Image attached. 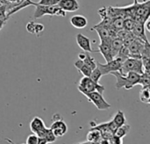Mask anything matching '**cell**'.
<instances>
[{
	"label": "cell",
	"instance_id": "f546056e",
	"mask_svg": "<svg viewBox=\"0 0 150 144\" xmlns=\"http://www.w3.org/2000/svg\"><path fill=\"white\" fill-rule=\"evenodd\" d=\"M99 138L100 137V134H99V131H94L93 132V130H91L90 133H89V135H88V136H87V138H88V140L89 141H93V139H95V138Z\"/></svg>",
	"mask_w": 150,
	"mask_h": 144
},
{
	"label": "cell",
	"instance_id": "5bb4252c",
	"mask_svg": "<svg viewBox=\"0 0 150 144\" xmlns=\"http://www.w3.org/2000/svg\"><path fill=\"white\" fill-rule=\"evenodd\" d=\"M70 24L77 29H82L87 26L88 25V19L86 17H84L83 15H74L70 18Z\"/></svg>",
	"mask_w": 150,
	"mask_h": 144
},
{
	"label": "cell",
	"instance_id": "d6a6232c",
	"mask_svg": "<svg viewBox=\"0 0 150 144\" xmlns=\"http://www.w3.org/2000/svg\"><path fill=\"white\" fill-rule=\"evenodd\" d=\"M12 143V144H14V143ZM22 144H25V143H22Z\"/></svg>",
	"mask_w": 150,
	"mask_h": 144
},
{
	"label": "cell",
	"instance_id": "277c9868",
	"mask_svg": "<svg viewBox=\"0 0 150 144\" xmlns=\"http://www.w3.org/2000/svg\"><path fill=\"white\" fill-rule=\"evenodd\" d=\"M77 89L81 93L91 92H98L100 93H103L105 92V86L100 84L99 83L94 82L90 77H83V78H81Z\"/></svg>",
	"mask_w": 150,
	"mask_h": 144
},
{
	"label": "cell",
	"instance_id": "f1b7e54d",
	"mask_svg": "<svg viewBox=\"0 0 150 144\" xmlns=\"http://www.w3.org/2000/svg\"><path fill=\"white\" fill-rule=\"evenodd\" d=\"M44 26L43 25H41V24H40V23H36L35 24V28H34V34H36V35H40L43 31H44Z\"/></svg>",
	"mask_w": 150,
	"mask_h": 144
},
{
	"label": "cell",
	"instance_id": "52a82bcc",
	"mask_svg": "<svg viewBox=\"0 0 150 144\" xmlns=\"http://www.w3.org/2000/svg\"><path fill=\"white\" fill-rule=\"evenodd\" d=\"M49 128L53 131V133L56 138L57 137H62L68 131V126L63 121L62 119L54 120Z\"/></svg>",
	"mask_w": 150,
	"mask_h": 144
},
{
	"label": "cell",
	"instance_id": "8fae6325",
	"mask_svg": "<svg viewBox=\"0 0 150 144\" xmlns=\"http://www.w3.org/2000/svg\"><path fill=\"white\" fill-rule=\"evenodd\" d=\"M131 33L135 38H138L143 40L144 42H149V40L147 38L146 32H145V26L143 22H135V25L133 30L131 31Z\"/></svg>",
	"mask_w": 150,
	"mask_h": 144
},
{
	"label": "cell",
	"instance_id": "7a4b0ae2",
	"mask_svg": "<svg viewBox=\"0 0 150 144\" xmlns=\"http://www.w3.org/2000/svg\"><path fill=\"white\" fill-rule=\"evenodd\" d=\"M35 10L33 12V18L34 19H38L42 18L45 15H50V16H66V11L62 10L58 5L54 6H45V5H40L36 3L34 4Z\"/></svg>",
	"mask_w": 150,
	"mask_h": 144
},
{
	"label": "cell",
	"instance_id": "cb8c5ba5",
	"mask_svg": "<svg viewBox=\"0 0 150 144\" xmlns=\"http://www.w3.org/2000/svg\"><path fill=\"white\" fill-rule=\"evenodd\" d=\"M102 77H103V76H102V74H101V72H100V70H98V67H96L94 70H92L91 74V76H90V77H91L94 82H96V83H99V80L101 79Z\"/></svg>",
	"mask_w": 150,
	"mask_h": 144
},
{
	"label": "cell",
	"instance_id": "1f68e13d",
	"mask_svg": "<svg viewBox=\"0 0 150 144\" xmlns=\"http://www.w3.org/2000/svg\"><path fill=\"white\" fill-rule=\"evenodd\" d=\"M5 23H6L5 21H4V20H1V19H0V30L3 28V26H4V24H5Z\"/></svg>",
	"mask_w": 150,
	"mask_h": 144
},
{
	"label": "cell",
	"instance_id": "484cf974",
	"mask_svg": "<svg viewBox=\"0 0 150 144\" xmlns=\"http://www.w3.org/2000/svg\"><path fill=\"white\" fill-rule=\"evenodd\" d=\"M0 19L4 21H7L8 17H7V9L5 5H0Z\"/></svg>",
	"mask_w": 150,
	"mask_h": 144
},
{
	"label": "cell",
	"instance_id": "8992f818",
	"mask_svg": "<svg viewBox=\"0 0 150 144\" xmlns=\"http://www.w3.org/2000/svg\"><path fill=\"white\" fill-rule=\"evenodd\" d=\"M122 61L119 58L112 59V61L103 64L98 62H97V67L100 70L102 76H105L107 74H111L113 71H119L121 68Z\"/></svg>",
	"mask_w": 150,
	"mask_h": 144
},
{
	"label": "cell",
	"instance_id": "30bf717a",
	"mask_svg": "<svg viewBox=\"0 0 150 144\" xmlns=\"http://www.w3.org/2000/svg\"><path fill=\"white\" fill-rule=\"evenodd\" d=\"M57 5L66 12L76 11L80 7L77 0H60Z\"/></svg>",
	"mask_w": 150,
	"mask_h": 144
},
{
	"label": "cell",
	"instance_id": "9a60e30c",
	"mask_svg": "<svg viewBox=\"0 0 150 144\" xmlns=\"http://www.w3.org/2000/svg\"><path fill=\"white\" fill-rule=\"evenodd\" d=\"M75 67L79 70L80 73H82L83 75V77H90L91 74V71L92 70L87 66L82 60H77L75 62Z\"/></svg>",
	"mask_w": 150,
	"mask_h": 144
},
{
	"label": "cell",
	"instance_id": "603a6c76",
	"mask_svg": "<svg viewBox=\"0 0 150 144\" xmlns=\"http://www.w3.org/2000/svg\"><path fill=\"white\" fill-rule=\"evenodd\" d=\"M135 25V21L132 18H126L124 19V24H123V28L131 32Z\"/></svg>",
	"mask_w": 150,
	"mask_h": 144
},
{
	"label": "cell",
	"instance_id": "5b68a950",
	"mask_svg": "<svg viewBox=\"0 0 150 144\" xmlns=\"http://www.w3.org/2000/svg\"><path fill=\"white\" fill-rule=\"evenodd\" d=\"M90 102H91L98 110L105 111L111 108V105L103 97V93L98 92H84L83 93Z\"/></svg>",
	"mask_w": 150,
	"mask_h": 144
},
{
	"label": "cell",
	"instance_id": "44dd1931",
	"mask_svg": "<svg viewBox=\"0 0 150 144\" xmlns=\"http://www.w3.org/2000/svg\"><path fill=\"white\" fill-rule=\"evenodd\" d=\"M149 82H150V75L149 72H143L142 74H141V77L139 80L138 84H140L142 88L145 87H149Z\"/></svg>",
	"mask_w": 150,
	"mask_h": 144
},
{
	"label": "cell",
	"instance_id": "4fadbf2b",
	"mask_svg": "<svg viewBox=\"0 0 150 144\" xmlns=\"http://www.w3.org/2000/svg\"><path fill=\"white\" fill-rule=\"evenodd\" d=\"M46 128L45 123L40 117H34L30 122V129L37 136Z\"/></svg>",
	"mask_w": 150,
	"mask_h": 144
},
{
	"label": "cell",
	"instance_id": "ba28073f",
	"mask_svg": "<svg viewBox=\"0 0 150 144\" xmlns=\"http://www.w3.org/2000/svg\"><path fill=\"white\" fill-rule=\"evenodd\" d=\"M144 43H146V42H144L143 40H142L138 38H135L134 40V41L128 46L129 57L141 59V52L144 46Z\"/></svg>",
	"mask_w": 150,
	"mask_h": 144
},
{
	"label": "cell",
	"instance_id": "83f0119b",
	"mask_svg": "<svg viewBox=\"0 0 150 144\" xmlns=\"http://www.w3.org/2000/svg\"><path fill=\"white\" fill-rule=\"evenodd\" d=\"M35 24H36V23H35V22H33V21H30V22H28V23L26 24V26H25L26 31H27L28 33H32V34H34Z\"/></svg>",
	"mask_w": 150,
	"mask_h": 144
},
{
	"label": "cell",
	"instance_id": "4dcf8cb0",
	"mask_svg": "<svg viewBox=\"0 0 150 144\" xmlns=\"http://www.w3.org/2000/svg\"><path fill=\"white\" fill-rule=\"evenodd\" d=\"M37 144H48L47 140L45 138H42V137H38V143Z\"/></svg>",
	"mask_w": 150,
	"mask_h": 144
},
{
	"label": "cell",
	"instance_id": "3957f363",
	"mask_svg": "<svg viewBox=\"0 0 150 144\" xmlns=\"http://www.w3.org/2000/svg\"><path fill=\"white\" fill-rule=\"evenodd\" d=\"M136 72L139 74H142L144 72L143 64L141 59L128 57L121 64V68L119 72L122 75H126L128 72Z\"/></svg>",
	"mask_w": 150,
	"mask_h": 144
},
{
	"label": "cell",
	"instance_id": "7402d4cb",
	"mask_svg": "<svg viewBox=\"0 0 150 144\" xmlns=\"http://www.w3.org/2000/svg\"><path fill=\"white\" fill-rule=\"evenodd\" d=\"M83 62L87 66H89L91 70H94V69L97 67V62H96L95 59L90 55L89 52L86 53V56H85V58L83 60Z\"/></svg>",
	"mask_w": 150,
	"mask_h": 144
},
{
	"label": "cell",
	"instance_id": "d6986e66",
	"mask_svg": "<svg viewBox=\"0 0 150 144\" xmlns=\"http://www.w3.org/2000/svg\"><path fill=\"white\" fill-rule=\"evenodd\" d=\"M38 137H42V138H45L47 142V143H53L56 141V137L55 135H54L53 131L50 129V128H46L39 135Z\"/></svg>",
	"mask_w": 150,
	"mask_h": 144
},
{
	"label": "cell",
	"instance_id": "7c38bea8",
	"mask_svg": "<svg viewBox=\"0 0 150 144\" xmlns=\"http://www.w3.org/2000/svg\"><path fill=\"white\" fill-rule=\"evenodd\" d=\"M110 43H111V41L110 42L100 41V44L98 46V52L104 56L106 62H108L112 61V59H114L113 56H112V49H111Z\"/></svg>",
	"mask_w": 150,
	"mask_h": 144
},
{
	"label": "cell",
	"instance_id": "e0dca14e",
	"mask_svg": "<svg viewBox=\"0 0 150 144\" xmlns=\"http://www.w3.org/2000/svg\"><path fill=\"white\" fill-rule=\"evenodd\" d=\"M112 121L115 124V126H116L117 128H119V127H120V126L126 124L127 120H126V116H125L124 112L119 110V111L116 113V114L113 116Z\"/></svg>",
	"mask_w": 150,
	"mask_h": 144
},
{
	"label": "cell",
	"instance_id": "ffe728a7",
	"mask_svg": "<svg viewBox=\"0 0 150 144\" xmlns=\"http://www.w3.org/2000/svg\"><path fill=\"white\" fill-rule=\"evenodd\" d=\"M140 100L144 103L149 105L150 103V92H149V87H145V88H142V90L140 91Z\"/></svg>",
	"mask_w": 150,
	"mask_h": 144
},
{
	"label": "cell",
	"instance_id": "9c48e42d",
	"mask_svg": "<svg viewBox=\"0 0 150 144\" xmlns=\"http://www.w3.org/2000/svg\"><path fill=\"white\" fill-rule=\"evenodd\" d=\"M76 43L78 45V47L85 52H89V53H93L96 52L92 49L91 48V40L89 37L85 36L83 33H77L76 36Z\"/></svg>",
	"mask_w": 150,
	"mask_h": 144
},
{
	"label": "cell",
	"instance_id": "4316f807",
	"mask_svg": "<svg viewBox=\"0 0 150 144\" xmlns=\"http://www.w3.org/2000/svg\"><path fill=\"white\" fill-rule=\"evenodd\" d=\"M37 143H38V136L35 134H33L27 137L25 144H37Z\"/></svg>",
	"mask_w": 150,
	"mask_h": 144
},
{
	"label": "cell",
	"instance_id": "d4e9b609",
	"mask_svg": "<svg viewBox=\"0 0 150 144\" xmlns=\"http://www.w3.org/2000/svg\"><path fill=\"white\" fill-rule=\"evenodd\" d=\"M59 1L60 0H40L36 4L40 5H45V6H54V5H57Z\"/></svg>",
	"mask_w": 150,
	"mask_h": 144
},
{
	"label": "cell",
	"instance_id": "ac0fdd59",
	"mask_svg": "<svg viewBox=\"0 0 150 144\" xmlns=\"http://www.w3.org/2000/svg\"><path fill=\"white\" fill-rule=\"evenodd\" d=\"M129 131H130V126L126 123V124L117 128V129L114 131L113 135L115 137H117L119 139H122L123 137H125L127 135V133H129Z\"/></svg>",
	"mask_w": 150,
	"mask_h": 144
},
{
	"label": "cell",
	"instance_id": "2e32d148",
	"mask_svg": "<svg viewBox=\"0 0 150 144\" xmlns=\"http://www.w3.org/2000/svg\"><path fill=\"white\" fill-rule=\"evenodd\" d=\"M110 46H111V49H112V56L113 58L116 57L117 54L119 53L120 49L122 48L123 46V40L117 38V37H114L112 38V40H111V43H110Z\"/></svg>",
	"mask_w": 150,
	"mask_h": 144
},
{
	"label": "cell",
	"instance_id": "6da1fadb",
	"mask_svg": "<svg viewBox=\"0 0 150 144\" xmlns=\"http://www.w3.org/2000/svg\"><path fill=\"white\" fill-rule=\"evenodd\" d=\"M111 74L116 78L115 87L118 90L122 88H125L126 90H131L138 84L141 77V74L132 71L127 73L126 75H122L119 71H113Z\"/></svg>",
	"mask_w": 150,
	"mask_h": 144
}]
</instances>
